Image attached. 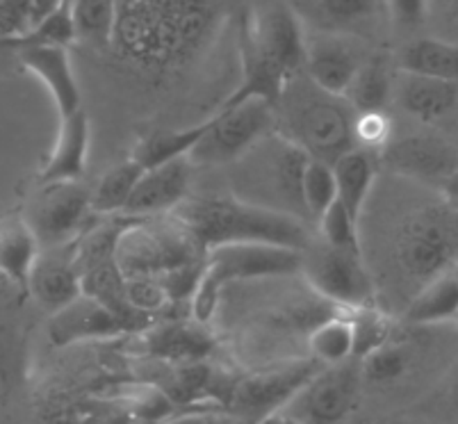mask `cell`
Masks as SVG:
<instances>
[{"instance_id":"7402d4cb","label":"cell","mask_w":458,"mask_h":424,"mask_svg":"<svg viewBox=\"0 0 458 424\" xmlns=\"http://www.w3.org/2000/svg\"><path fill=\"white\" fill-rule=\"evenodd\" d=\"M403 73L458 82V44L443 37H422L406 46L399 57Z\"/></svg>"},{"instance_id":"ac0fdd59","label":"cell","mask_w":458,"mask_h":424,"mask_svg":"<svg viewBox=\"0 0 458 424\" xmlns=\"http://www.w3.org/2000/svg\"><path fill=\"white\" fill-rule=\"evenodd\" d=\"M89 156V119L85 110L60 116V132L51 157L46 160L37 182L82 181Z\"/></svg>"},{"instance_id":"60d3db41","label":"cell","mask_w":458,"mask_h":424,"mask_svg":"<svg viewBox=\"0 0 458 424\" xmlns=\"http://www.w3.org/2000/svg\"><path fill=\"white\" fill-rule=\"evenodd\" d=\"M440 190H443L445 203H447L452 210L458 212V167L440 182Z\"/></svg>"},{"instance_id":"d6986e66","label":"cell","mask_w":458,"mask_h":424,"mask_svg":"<svg viewBox=\"0 0 458 424\" xmlns=\"http://www.w3.org/2000/svg\"><path fill=\"white\" fill-rule=\"evenodd\" d=\"M39 251L41 244L26 217L0 219V274L26 293Z\"/></svg>"},{"instance_id":"603a6c76","label":"cell","mask_w":458,"mask_h":424,"mask_svg":"<svg viewBox=\"0 0 458 424\" xmlns=\"http://www.w3.org/2000/svg\"><path fill=\"white\" fill-rule=\"evenodd\" d=\"M458 318V281L452 272L433 276L422 285L406 310L411 324H438Z\"/></svg>"},{"instance_id":"6da1fadb","label":"cell","mask_w":458,"mask_h":424,"mask_svg":"<svg viewBox=\"0 0 458 424\" xmlns=\"http://www.w3.org/2000/svg\"><path fill=\"white\" fill-rule=\"evenodd\" d=\"M169 215L194 235L203 251L228 242H265L299 251L310 244L294 212L276 210L249 199L187 197Z\"/></svg>"},{"instance_id":"f35d334b","label":"cell","mask_w":458,"mask_h":424,"mask_svg":"<svg viewBox=\"0 0 458 424\" xmlns=\"http://www.w3.org/2000/svg\"><path fill=\"white\" fill-rule=\"evenodd\" d=\"M28 0H0V41L19 35Z\"/></svg>"},{"instance_id":"b9f144b4","label":"cell","mask_w":458,"mask_h":424,"mask_svg":"<svg viewBox=\"0 0 458 424\" xmlns=\"http://www.w3.org/2000/svg\"><path fill=\"white\" fill-rule=\"evenodd\" d=\"M452 399H454V409H456V413H458V377H456V381H454Z\"/></svg>"},{"instance_id":"e0dca14e","label":"cell","mask_w":458,"mask_h":424,"mask_svg":"<svg viewBox=\"0 0 458 424\" xmlns=\"http://www.w3.org/2000/svg\"><path fill=\"white\" fill-rule=\"evenodd\" d=\"M360 64L363 60L349 41L340 39V37H319V39L308 41L303 73L319 89L335 94V97H344V91Z\"/></svg>"},{"instance_id":"74e56055","label":"cell","mask_w":458,"mask_h":424,"mask_svg":"<svg viewBox=\"0 0 458 424\" xmlns=\"http://www.w3.org/2000/svg\"><path fill=\"white\" fill-rule=\"evenodd\" d=\"M386 5L399 28H418L427 23V0H386Z\"/></svg>"},{"instance_id":"f1b7e54d","label":"cell","mask_w":458,"mask_h":424,"mask_svg":"<svg viewBox=\"0 0 458 424\" xmlns=\"http://www.w3.org/2000/svg\"><path fill=\"white\" fill-rule=\"evenodd\" d=\"M301 203L303 212L310 215L312 219H318L328 206L337 199V182L333 165L319 157H308L306 167L301 172Z\"/></svg>"},{"instance_id":"484cf974","label":"cell","mask_w":458,"mask_h":424,"mask_svg":"<svg viewBox=\"0 0 458 424\" xmlns=\"http://www.w3.org/2000/svg\"><path fill=\"white\" fill-rule=\"evenodd\" d=\"M312 359L322 365H335L356 356V335L352 318H331L318 324L308 335Z\"/></svg>"},{"instance_id":"52a82bcc","label":"cell","mask_w":458,"mask_h":424,"mask_svg":"<svg viewBox=\"0 0 458 424\" xmlns=\"http://www.w3.org/2000/svg\"><path fill=\"white\" fill-rule=\"evenodd\" d=\"M360 386H363V368L356 356L343 363L324 365L274 418L306 424L340 422L356 406Z\"/></svg>"},{"instance_id":"9c48e42d","label":"cell","mask_w":458,"mask_h":424,"mask_svg":"<svg viewBox=\"0 0 458 424\" xmlns=\"http://www.w3.org/2000/svg\"><path fill=\"white\" fill-rule=\"evenodd\" d=\"M91 215V192L82 181L37 182V194L23 212L41 247L78 240Z\"/></svg>"},{"instance_id":"ab89813d","label":"cell","mask_w":458,"mask_h":424,"mask_svg":"<svg viewBox=\"0 0 458 424\" xmlns=\"http://www.w3.org/2000/svg\"><path fill=\"white\" fill-rule=\"evenodd\" d=\"M64 3H69V0H28L26 14H23V26H21L19 35H23V32H28L30 28H35L37 23L48 19V16H51L53 12L60 10Z\"/></svg>"},{"instance_id":"5b68a950","label":"cell","mask_w":458,"mask_h":424,"mask_svg":"<svg viewBox=\"0 0 458 424\" xmlns=\"http://www.w3.org/2000/svg\"><path fill=\"white\" fill-rule=\"evenodd\" d=\"M276 128V106L265 98H247L222 106L210 116L206 135L191 148L187 160L201 167H219L247 156Z\"/></svg>"},{"instance_id":"5bb4252c","label":"cell","mask_w":458,"mask_h":424,"mask_svg":"<svg viewBox=\"0 0 458 424\" xmlns=\"http://www.w3.org/2000/svg\"><path fill=\"white\" fill-rule=\"evenodd\" d=\"M28 293H32V297L51 313L73 301L82 293L76 240L69 244H57V247H41L35 267H32Z\"/></svg>"},{"instance_id":"4dcf8cb0","label":"cell","mask_w":458,"mask_h":424,"mask_svg":"<svg viewBox=\"0 0 458 424\" xmlns=\"http://www.w3.org/2000/svg\"><path fill=\"white\" fill-rule=\"evenodd\" d=\"M78 39L76 23H73V12H71V3H64L57 12H53L48 19L37 23L23 35H16L5 39L3 44L7 46H23V44H57V46H71Z\"/></svg>"},{"instance_id":"7a4b0ae2","label":"cell","mask_w":458,"mask_h":424,"mask_svg":"<svg viewBox=\"0 0 458 424\" xmlns=\"http://www.w3.org/2000/svg\"><path fill=\"white\" fill-rule=\"evenodd\" d=\"M276 123L283 126V137L301 147L308 156L335 162L356 147L353 141V116L356 110L344 97L319 89L306 73H297L287 82L276 101Z\"/></svg>"},{"instance_id":"4316f807","label":"cell","mask_w":458,"mask_h":424,"mask_svg":"<svg viewBox=\"0 0 458 424\" xmlns=\"http://www.w3.org/2000/svg\"><path fill=\"white\" fill-rule=\"evenodd\" d=\"M390 76L381 60H369L358 66L356 76L349 82L344 98L356 112L383 110L390 98Z\"/></svg>"},{"instance_id":"e575fe53","label":"cell","mask_w":458,"mask_h":424,"mask_svg":"<svg viewBox=\"0 0 458 424\" xmlns=\"http://www.w3.org/2000/svg\"><path fill=\"white\" fill-rule=\"evenodd\" d=\"M390 137V119L386 110H368L356 112L353 116V141L356 147L368 148H383L388 144Z\"/></svg>"},{"instance_id":"7c38bea8","label":"cell","mask_w":458,"mask_h":424,"mask_svg":"<svg viewBox=\"0 0 458 424\" xmlns=\"http://www.w3.org/2000/svg\"><path fill=\"white\" fill-rule=\"evenodd\" d=\"M126 331H131V326L110 306L87 293H81L73 301L57 309L48 324V335L57 347L116 338Z\"/></svg>"},{"instance_id":"d4e9b609","label":"cell","mask_w":458,"mask_h":424,"mask_svg":"<svg viewBox=\"0 0 458 424\" xmlns=\"http://www.w3.org/2000/svg\"><path fill=\"white\" fill-rule=\"evenodd\" d=\"M144 174V167L132 157L119 162L106 176L98 181L96 190L91 192V212L96 217H116L123 215L128 199L135 190L137 181Z\"/></svg>"},{"instance_id":"f546056e","label":"cell","mask_w":458,"mask_h":424,"mask_svg":"<svg viewBox=\"0 0 458 424\" xmlns=\"http://www.w3.org/2000/svg\"><path fill=\"white\" fill-rule=\"evenodd\" d=\"M69 3L78 39H85L94 46H106L114 28L116 0H69Z\"/></svg>"},{"instance_id":"277c9868","label":"cell","mask_w":458,"mask_h":424,"mask_svg":"<svg viewBox=\"0 0 458 424\" xmlns=\"http://www.w3.org/2000/svg\"><path fill=\"white\" fill-rule=\"evenodd\" d=\"M203 258L201 244L169 212L148 219L126 217L114 242V260L123 278L162 276Z\"/></svg>"},{"instance_id":"30bf717a","label":"cell","mask_w":458,"mask_h":424,"mask_svg":"<svg viewBox=\"0 0 458 424\" xmlns=\"http://www.w3.org/2000/svg\"><path fill=\"white\" fill-rule=\"evenodd\" d=\"M319 368L322 363L312 359L251 374L247 379L237 381L233 388V411L240 418L253 420V422L274 418Z\"/></svg>"},{"instance_id":"cb8c5ba5","label":"cell","mask_w":458,"mask_h":424,"mask_svg":"<svg viewBox=\"0 0 458 424\" xmlns=\"http://www.w3.org/2000/svg\"><path fill=\"white\" fill-rule=\"evenodd\" d=\"M208 126H210V119L194 123L190 128H181V131L153 132L137 144L131 157L140 162L144 169L157 167V165L178 160V157H187L191 148L197 147V141L206 135Z\"/></svg>"},{"instance_id":"2e32d148","label":"cell","mask_w":458,"mask_h":424,"mask_svg":"<svg viewBox=\"0 0 458 424\" xmlns=\"http://www.w3.org/2000/svg\"><path fill=\"white\" fill-rule=\"evenodd\" d=\"M383 157L394 174L427 182H443L458 167L456 153L449 148V144L427 135L393 141Z\"/></svg>"},{"instance_id":"8d00e7d4","label":"cell","mask_w":458,"mask_h":424,"mask_svg":"<svg viewBox=\"0 0 458 424\" xmlns=\"http://www.w3.org/2000/svg\"><path fill=\"white\" fill-rule=\"evenodd\" d=\"M427 21L436 28V37L458 44V0H427Z\"/></svg>"},{"instance_id":"3957f363","label":"cell","mask_w":458,"mask_h":424,"mask_svg":"<svg viewBox=\"0 0 458 424\" xmlns=\"http://www.w3.org/2000/svg\"><path fill=\"white\" fill-rule=\"evenodd\" d=\"M301 272V251L265 242H228L208 249L199 285L191 297V313L199 324L215 315L224 285L233 281L287 276Z\"/></svg>"},{"instance_id":"ba28073f","label":"cell","mask_w":458,"mask_h":424,"mask_svg":"<svg viewBox=\"0 0 458 424\" xmlns=\"http://www.w3.org/2000/svg\"><path fill=\"white\" fill-rule=\"evenodd\" d=\"M301 272L308 285L328 301L349 310L374 306V285L363 263V251L308 244L301 251Z\"/></svg>"},{"instance_id":"44dd1931","label":"cell","mask_w":458,"mask_h":424,"mask_svg":"<svg viewBox=\"0 0 458 424\" xmlns=\"http://www.w3.org/2000/svg\"><path fill=\"white\" fill-rule=\"evenodd\" d=\"M399 101L408 114L422 122H436L456 107L458 82L440 81V78L420 76V73H403L399 87Z\"/></svg>"},{"instance_id":"d6a6232c","label":"cell","mask_w":458,"mask_h":424,"mask_svg":"<svg viewBox=\"0 0 458 424\" xmlns=\"http://www.w3.org/2000/svg\"><path fill=\"white\" fill-rule=\"evenodd\" d=\"M360 368H363V381L369 384H390L397 381L408 368V356L402 347H394L393 343L378 344L369 353H365L360 359Z\"/></svg>"},{"instance_id":"836d02e7","label":"cell","mask_w":458,"mask_h":424,"mask_svg":"<svg viewBox=\"0 0 458 424\" xmlns=\"http://www.w3.org/2000/svg\"><path fill=\"white\" fill-rule=\"evenodd\" d=\"M126 299L144 318L162 313L172 303L165 285L157 276H126Z\"/></svg>"},{"instance_id":"8fae6325","label":"cell","mask_w":458,"mask_h":424,"mask_svg":"<svg viewBox=\"0 0 458 424\" xmlns=\"http://www.w3.org/2000/svg\"><path fill=\"white\" fill-rule=\"evenodd\" d=\"M190 181L191 162L187 157L144 169L123 208L122 217L148 219L172 212L190 194Z\"/></svg>"},{"instance_id":"9a60e30c","label":"cell","mask_w":458,"mask_h":424,"mask_svg":"<svg viewBox=\"0 0 458 424\" xmlns=\"http://www.w3.org/2000/svg\"><path fill=\"white\" fill-rule=\"evenodd\" d=\"M21 64L32 71L51 91L60 116L71 114L82 107L81 87L69 55V46L57 44H23L14 46Z\"/></svg>"},{"instance_id":"83f0119b","label":"cell","mask_w":458,"mask_h":424,"mask_svg":"<svg viewBox=\"0 0 458 424\" xmlns=\"http://www.w3.org/2000/svg\"><path fill=\"white\" fill-rule=\"evenodd\" d=\"M147 344L151 352L160 359H174V360H194L208 352L210 343L203 335V331H194L190 326H157L147 335Z\"/></svg>"},{"instance_id":"ffe728a7","label":"cell","mask_w":458,"mask_h":424,"mask_svg":"<svg viewBox=\"0 0 458 424\" xmlns=\"http://www.w3.org/2000/svg\"><path fill=\"white\" fill-rule=\"evenodd\" d=\"M333 172H335L337 182V201L343 203L349 215L360 224V215H363L374 178H377L372 151L360 147L349 148L333 162Z\"/></svg>"},{"instance_id":"8992f818","label":"cell","mask_w":458,"mask_h":424,"mask_svg":"<svg viewBox=\"0 0 458 424\" xmlns=\"http://www.w3.org/2000/svg\"><path fill=\"white\" fill-rule=\"evenodd\" d=\"M399 267L408 276L427 283L458 263V212L443 208H422L403 222L397 238Z\"/></svg>"},{"instance_id":"1f68e13d","label":"cell","mask_w":458,"mask_h":424,"mask_svg":"<svg viewBox=\"0 0 458 424\" xmlns=\"http://www.w3.org/2000/svg\"><path fill=\"white\" fill-rule=\"evenodd\" d=\"M315 222H318L322 242L331 244V247L349 249V251H363L360 249V235H358V222L337 199Z\"/></svg>"},{"instance_id":"d590c367","label":"cell","mask_w":458,"mask_h":424,"mask_svg":"<svg viewBox=\"0 0 458 424\" xmlns=\"http://www.w3.org/2000/svg\"><path fill=\"white\" fill-rule=\"evenodd\" d=\"M381 0H322L327 16L340 26H358L372 19Z\"/></svg>"},{"instance_id":"4fadbf2b","label":"cell","mask_w":458,"mask_h":424,"mask_svg":"<svg viewBox=\"0 0 458 424\" xmlns=\"http://www.w3.org/2000/svg\"><path fill=\"white\" fill-rule=\"evenodd\" d=\"M244 30L253 37L262 51L267 53L287 76L294 78L306 64L308 39L294 12L285 5H274L249 21Z\"/></svg>"}]
</instances>
